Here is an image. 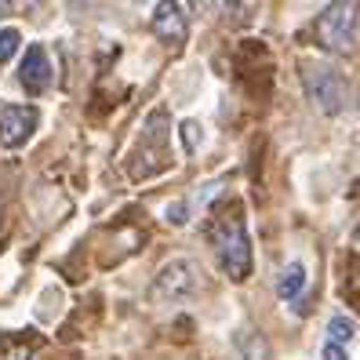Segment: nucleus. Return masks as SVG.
<instances>
[{"label":"nucleus","instance_id":"1","mask_svg":"<svg viewBox=\"0 0 360 360\" xmlns=\"http://www.w3.org/2000/svg\"><path fill=\"white\" fill-rule=\"evenodd\" d=\"M299 77H302L306 98H309L324 117H338V113L346 110L349 84H346L342 73L331 66V62H324V58H302V62H299Z\"/></svg>","mask_w":360,"mask_h":360},{"label":"nucleus","instance_id":"2","mask_svg":"<svg viewBox=\"0 0 360 360\" xmlns=\"http://www.w3.org/2000/svg\"><path fill=\"white\" fill-rule=\"evenodd\" d=\"M215 248H219V266L229 281L240 284L251 277V237L237 204L215 222Z\"/></svg>","mask_w":360,"mask_h":360},{"label":"nucleus","instance_id":"3","mask_svg":"<svg viewBox=\"0 0 360 360\" xmlns=\"http://www.w3.org/2000/svg\"><path fill=\"white\" fill-rule=\"evenodd\" d=\"M356 30H360L356 4H331V8H324L321 18H316V37H321V44L338 51V55L353 51Z\"/></svg>","mask_w":360,"mask_h":360},{"label":"nucleus","instance_id":"4","mask_svg":"<svg viewBox=\"0 0 360 360\" xmlns=\"http://www.w3.org/2000/svg\"><path fill=\"white\" fill-rule=\"evenodd\" d=\"M200 277H197V266L189 259H172L160 273H157V284H153V299L157 302H186L189 295H197Z\"/></svg>","mask_w":360,"mask_h":360},{"label":"nucleus","instance_id":"5","mask_svg":"<svg viewBox=\"0 0 360 360\" xmlns=\"http://www.w3.org/2000/svg\"><path fill=\"white\" fill-rule=\"evenodd\" d=\"M40 124V110L37 105H4L0 110V146L4 150H18L26 146Z\"/></svg>","mask_w":360,"mask_h":360},{"label":"nucleus","instance_id":"6","mask_svg":"<svg viewBox=\"0 0 360 360\" xmlns=\"http://www.w3.org/2000/svg\"><path fill=\"white\" fill-rule=\"evenodd\" d=\"M51 58H48V48L44 44H30L26 55H22V66H18V84L30 91V95H44L51 88Z\"/></svg>","mask_w":360,"mask_h":360},{"label":"nucleus","instance_id":"7","mask_svg":"<svg viewBox=\"0 0 360 360\" xmlns=\"http://www.w3.org/2000/svg\"><path fill=\"white\" fill-rule=\"evenodd\" d=\"M153 33L164 40V44H182L186 33H189V22H186V11L179 4H157L153 8Z\"/></svg>","mask_w":360,"mask_h":360},{"label":"nucleus","instance_id":"8","mask_svg":"<svg viewBox=\"0 0 360 360\" xmlns=\"http://www.w3.org/2000/svg\"><path fill=\"white\" fill-rule=\"evenodd\" d=\"M306 284H309L306 266H302V262H288V266L281 269V277H277V299H284V302H299V299H302V291H306Z\"/></svg>","mask_w":360,"mask_h":360},{"label":"nucleus","instance_id":"9","mask_svg":"<svg viewBox=\"0 0 360 360\" xmlns=\"http://www.w3.org/2000/svg\"><path fill=\"white\" fill-rule=\"evenodd\" d=\"M353 338H356V324L349 321L346 313H338L328 321V342H338V346H353Z\"/></svg>","mask_w":360,"mask_h":360},{"label":"nucleus","instance_id":"10","mask_svg":"<svg viewBox=\"0 0 360 360\" xmlns=\"http://www.w3.org/2000/svg\"><path fill=\"white\" fill-rule=\"evenodd\" d=\"M18 48H22V33H18L15 26H4L0 30V66H8V62L18 55Z\"/></svg>","mask_w":360,"mask_h":360},{"label":"nucleus","instance_id":"11","mask_svg":"<svg viewBox=\"0 0 360 360\" xmlns=\"http://www.w3.org/2000/svg\"><path fill=\"white\" fill-rule=\"evenodd\" d=\"M179 139H182V150H186V153H197L200 146H204L200 124H197V120H182V124H179Z\"/></svg>","mask_w":360,"mask_h":360},{"label":"nucleus","instance_id":"12","mask_svg":"<svg viewBox=\"0 0 360 360\" xmlns=\"http://www.w3.org/2000/svg\"><path fill=\"white\" fill-rule=\"evenodd\" d=\"M167 222H172V226H182V222H189V207H186L182 200L167 204Z\"/></svg>","mask_w":360,"mask_h":360},{"label":"nucleus","instance_id":"13","mask_svg":"<svg viewBox=\"0 0 360 360\" xmlns=\"http://www.w3.org/2000/svg\"><path fill=\"white\" fill-rule=\"evenodd\" d=\"M321 360H349V346H338V342H324Z\"/></svg>","mask_w":360,"mask_h":360},{"label":"nucleus","instance_id":"14","mask_svg":"<svg viewBox=\"0 0 360 360\" xmlns=\"http://www.w3.org/2000/svg\"><path fill=\"white\" fill-rule=\"evenodd\" d=\"M0 360H30V349H26V346H15V349H8V353H0Z\"/></svg>","mask_w":360,"mask_h":360}]
</instances>
